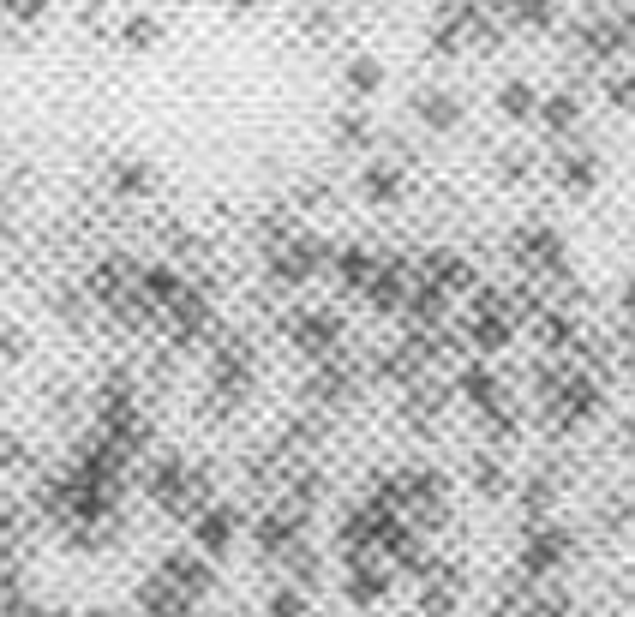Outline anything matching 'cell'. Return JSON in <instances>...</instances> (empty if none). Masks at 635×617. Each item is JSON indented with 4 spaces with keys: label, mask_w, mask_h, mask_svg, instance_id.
Masks as SVG:
<instances>
[{
    "label": "cell",
    "mask_w": 635,
    "mask_h": 617,
    "mask_svg": "<svg viewBox=\"0 0 635 617\" xmlns=\"http://www.w3.org/2000/svg\"><path fill=\"white\" fill-rule=\"evenodd\" d=\"M96 617H108V612H96Z\"/></svg>",
    "instance_id": "6da1fadb"
}]
</instances>
